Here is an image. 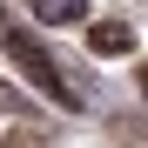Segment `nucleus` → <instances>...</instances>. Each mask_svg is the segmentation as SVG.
<instances>
[{
  "label": "nucleus",
  "mask_w": 148,
  "mask_h": 148,
  "mask_svg": "<svg viewBox=\"0 0 148 148\" xmlns=\"http://www.w3.org/2000/svg\"><path fill=\"white\" fill-rule=\"evenodd\" d=\"M0 47H7V54L20 61V74H27V81H34V88H40V94H47L54 108H81V94L67 88V74L54 67V54H47V47H40V40L27 34V27H14L7 14H0Z\"/></svg>",
  "instance_id": "1"
},
{
  "label": "nucleus",
  "mask_w": 148,
  "mask_h": 148,
  "mask_svg": "<svg viewBox=\"0 0 148 148\" xmlns=\"http://www.w3.org/2000/svg\"><path fill=\"white\" fill-rule=\"evenodd\" d=\"M34 20H47V27H67V20H81L88 14V0H27Z\"/></svg>",
  "instance_id": "2"
},
{
  "label": "nucleus",
  "mask_w": 148,
  "mask_h": 148,
  "mask_svg": "<svg viewBox=\"0 0 148 148\" xmlns=\"http://www.w3.org/2000/svg\"><path fill=\"white\" fill-rule=\"evenodd\" d=\"M88 47H94V54H128V27H121V20H101Z\"/></svg>",
  "instance_id": "3"
}]
</instances>
